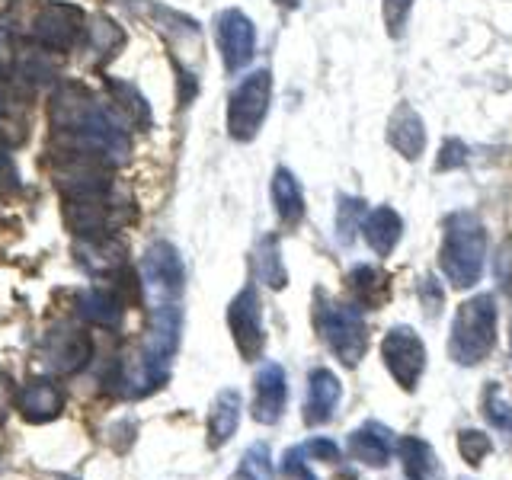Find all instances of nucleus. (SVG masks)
<instances>
[{"instance_id": "9b49d317", "label": "nucleus", "mask_w": 512, "mask_h": 480, "mask_svg": "<svg viewBox=\"0 0 512 480\" xmlns=\"http://www.w3.org/2000/svg\"><path fill=\"white\" fill-rule=\"evenodd\" d=\"M288 400V381H285V368L279 362H266L260 372H256V397H253V420L272 426L282 420Z\"/></svg>"}, {"instance_id": "dca6fc26", "label": "nucleus", "mask_w": 512, "mask_h": 480, "mask_svg": "<svg viewBox=\"0 0 512 480\" xmlns=\"http://www.w3.org/2000/svg\"><path fill=\"white\" fill-rule=\"evenodd\" d=\"M397 455L404 464V474L410 480H445V468L426 439L420 436H400L397 439Z\"/></svg>"}, {"instance_id": "a211bd4d", "label": "nucleus", "mask_w": 512, "mask_h": 480, "mask_svg": "<svg viewBox=\"0 0 512 480\" xmlns=\"http://www.w3.org/2000/svg\"><path fill=\"white\" fill-rule=\"evenodd\" d=\"M362 231H365L368 247L375 250V256H391L400 234H404V221H400V215L394 212V208L381 205L372 215H365Z\"/></svg>"}, {"instance_id": "4be33fe9", "label": "nucleus", "mask_w": 512, "mask_h": 480, "mask_svg": "<svg viewBox=\"0 0 512 480\" xmlns=\"http://www.w3.org/2000/svg\"><path fill=\"white\" fill-rule=\"evenodd\" d=\"M122 314H125V301L116 292H106V288H90L80 298V317L96 327H119Z\"/></svg>"}, {"instance_id": "4c0bfd02", "label": "nucleus", "mask_w": 512, "mask_h": 480, "mask_svg": "<svg viewBox=\"0 0 512 480\" xmlns=\"http://www.w3.org/2000/svg\"><path fill=\"white\" fill-rule=\"evenodd\" d=\"M58 480H74V477H58Z\"/></svg>"}, {"instance_id": "f3484780", "label": "nucleus", "mask_w": 512, "mask_h": 480, "mask_svg": "<svg viewBox=\"0 0 512 480\" xmlns=\"http://www.w3.org/2000/svg\"><path fill=\"white\" fill-rule=\"evenodd\" d=\"M349 292H352V304L359 308H381L384 301L391 298V279L388 272H381L375 266H356L349 272Z\"/></svg>"}, {"instance_id": "ddd939ff", "label": "nucleus", "mask_w": 512, "mask_h": 480, "mask_svg": "<svg viewBox=\"0 0 512 480\" xmlns=\"http://www.w3.org/2000/svg\"><path fill=\"white\" fill-rule=\"evenodd\" d=\"M64 407V397L48 378H29L20 394H16V410L23 413L26 423H48L55 420Z\"/></svg>"}, {"instance_id": "412c9836", "label": "nucleus", "mask_w": 512, "mask_h": 480, "mask_svg": "<svg viewBox=\"0 0 512 480\" xmlns=\"http://www.w3.org/2000/svg\"><path fill=\"white\" fill-rule=\"evenodd\" d=\"M272 202H276V215L285 228H298L304 218V192L292 170L279 167L272 176Z\"/></svg>"}, {"instance_id": "ea45409f", "label": "nucleus", "mask_w": 512, "mask_h": 480, "mask_svg": "<svg viewBox=\"0 0 512 480\" xmlns=\"http://www.w3.org/2000/svg\"><path fill=\"white\" fill-rule=\"evenodd\" d=\"M461 480H468V477H461Z\"/></svg>"}, {"instance_id": "393cba45", "label": "nucleus", "mask_w": 512, "mask_h": 480, "mask_svg": "<svg viewBox=\"0 0 512 480\" xmlns=\"http://www.w3.org/2000/svg\"><path fill=\"white\" fill-rule=\"evenodd\" d=\"M231 480H272V455L266 442H253L240 458Z\"/></svg>"}, {"instance_id": "7ed1b4c3", "label": "nucleus", "mask_w": 512, "mask_h": 480, "mask_svg": "<svg viewBox=\"0 0 512 480\" xmlns=\"http://www.w3.org/2000/svg\"><path fill=\"white\" fill-rule=\"evenodd\" d=\"M314 320L333 356L346 368H356L368 349V327H365L359 304H340V301L324 298L317 304Z\"/></svg>"}, {"instance_id": "2f4dec72", "label": "nucleus", "mask_w": 512, "mask_h": 480, "mask_svg": "<svg viewBox=\"0 0 512 480\" xmlns=\"http://www.w3.org/2000/svg\"><path fill=\"white\" fill-rule=\"evenodd\" d=\"M420 295H423V304L429 308V317H436L439 308H442V292L436 288V279L426 276V279H423V288H420Z\"/></svg>"}, {"instance_id": "f704fd0d", "label": "nucleus", "mask_w": 512, "mask_h": 480, "mask_svg": "<svg viewBox=\"0 0 512 480\" xmlns=\"http://www.w3.org/2000/svg\"><path fill=\"white\" fill-rule=\"evenodd\" d=\"M10 116H13V100L7 87H0V119H10Z\"/></svg>"}, {"instance_id": "b1692460", "label": "nucleus", "mask_w": 512, "mask_h": 480, "mask_svg": "<svg viewBox=\"0 0 512 480\" xmlns=\"http://www.w3.org/2000/svg\"><path fill=\"white\" fill-rule=\"evenodd\" d=\"M256 269H260V279L269 288H276V292L288 285V272H285V263H282L279 240L272 234L260 240V250H256Z\"/></svg>"}, {"instance_id": "a878e982", "label": "nucleus", "mask_w": 512, "mask_h": 480, "mask_svg": "<svg viewBox=\"0 0 512 480\" xmlns=\"http://www.w3.org/2000/svg\"><path fill=\"white\" fill-rule=\"evenodd\" d=\"M362 218H365V202L356 196H340V208H336V237H340V244L349 247L356 240Z\"/></svg>"}, {"instance_id": "39448f33", "label": "nucleus", "mask_w": 512, "mask_h": 480, "mask_svg": "<svg viewBox=\"0 0 512 480\" xmlns=\"http://www.w3.org/2000/svg\"><path fill=\"white\" fill-rule=\"evenodd\" d=\"M84 23H87V16L80 7L52 0V4L36 7L29 36L42 48H48V52H68V48H74L80 39H84V32H87Z\"/></svg>"}, {"instance_id": "6ab92c4d", "label": "nucleus", "mask_w": 512, "mask_h": 480, "mask_svg": "<svg viewBox=\"0 0 512 480\" xmlns=\"http://www.w3.org/2000/svg\"><path fill=\"white\" fill-rule=\"evenodd\" d=\"M106 90L112 96V116H116L122 125H135V128L151 125V106L144 103V96L132 84L106 77Z\"/></svg>"}, {"instance_id": "bb28decb", "label": "nucleus", "mask_w": 512, "mask_h": 480, "mask_svg": "<svg viewBox=\"0 0 512 480\" xmlns=\"http://www.w3.org/2000/svg\"><path fill=\"white\" fill-rule=\"evenodd\" d=\"M484 413H487V420L512 442V404L503 397V391L496 388V384H490L484 394Z\"/></svg>"}, {"instance_id": "c756f323", "label": "nucleus", "mask_w": 512, "mask_h": 480, "mask_svg": "<svg viewBox=\"0 0 512 480\" xmlns=\"http://www.w3.org/2000/svg\"><path fill=\"white\" fill-rule=\"evenodd\" d=\"M464 160H468V148L458 141V138H448L445 144H442V154H439V164H436V170L442 173V170H455V167H461Z\"/></svg>"}, {"instance_id": "7c9ffc66", "label": "nucleus", "mask_w": 512, "mask_h": 480, "mask_svg": "<svg viewBox=\"0 0 512 480\" xmlns=\"http://www.w3.org/2000/svg\"><path fill=\"white\" fill-rule=\"evenodd\" d=\"M304 455H314L320 461H340V448H336L330 439H311V442H304Z\"/></svg>"}, {"instance_id": "f8f14e48", "label": "nucleus", "mask_w": 512, "mask_h": 480, "mask_svg": "<svg viewBox=\"0 0 512 480\" xmlns=\"http://www.w3.org/2000/svg\"><path fill=\"white\" fill-rule=\"evenodd\" d=\"M346 452L352 461L365 464V468H384V464L391 461V452H394V432L384 423L368 420L359 429L349 432Z\"/></svg>"}, {"instance_id": "5701e85b", "label": "nucleus", "mask_w": 512, "mask_h": 480, "mask_svg": "<svg viewBox=\"0 0 512 480\" xmlns=\"http://www.w3.org/2000/svg\"><path fill=\"white\" fill-rule=\"evenodd\" d=\"M87 45L96 58H109L116 55L119 48L125 45V32L119 29V23H112L109 16H93L90 26H87Z\"/></svg>"}, {"instance_id": "c85d7f7f", "label": "nucleus", "mask_w": 512, "mask_h": 480, "mask_svg": "<svg viewBox=\"0 0 512 480\" xmlns=\"http://www.w3.org/2000/svg\"><path fill=\"white\" fill-rule=\"evenodd\" d=\"M410 10H413V0H384V26H388V36L400 39L407 29L410 20Z\"/></svg>"}, {"instance_id": "f03ea898", "label": "nucleus", "mask_w": 512, "mask_h": 480, "mask_svg": "<svg viewBox=\"0 0 512 480\" xmlns=\"http://www.w3.org/2000/svg\"><path fill=\"white\" fill-rule=\"evenodd\" d=\"M496 343V301L493 295H474L461 304L448 336V356L458 365H477L490 356Z\"/></svg>"}, {"instance_id": "e433bc0d", "label": "nucleus", "mask_w": 512, "mask_h": 480, "mask_svg": "<svg viewBox=\"0 0 512 480\" xmlns=\"http://www.w3.org/2000/svg\"><path fill=\"white\" fill-rule=\"evenodd\" d=\"M0 164H7V157H4V148H0Z\"/></svg>"}, {"instance_id": "72a5a7b5", "label": "nucleus", "mask_w": 512, "mask_h": 480, "mask_svg": "<svg viewBox=\"0 0 512 480\" xmlns=\"http://www.w3.org/2000/svg\"><path fill=\"white\" fill-rule=\"evenodd\" d=\"M13 71V39L10 29H0V77H7Z\"/></svg>"}, {"instance_id": "4468645a", "label": "nucleus", "mask_w": 512, "mask_h": 480, "mask_svg": "<svg viewBox=\"0 0 512 480\" xmlns=\"http://www.w3.org/2000/svg\"><path fill=\"white\" fill-rule=\"evenodd\" d=\"M340 378L330 368H314L308 378V404H304V423L308 426H324L333 420V410L340 404Z\"/></svg>"}, {"instance_id": "f257e3e1", "label": "nucleus", "mask_w": 512, "mask_h": 480, "mask_svg": "<svg viewBox=\"0 0 512 480\" xmlns=\"http://www.w3.org/2000/svg\"><path fill=\"white\" fill-rule=\"evenodd\" d=\"M484 253H487V231L477 215L455 212L445 221V237L439 250V266L452 288H471L477 285L484 272Z\"/></svg>"}, {"instance_id": "9d476101", "label": "nucleus", "mask_w": 512, "mask_h": 480, "mask_svg": "<svg viewBox=\"0 0 512 480\" xmlns=\"http://www.w3.org/2000/svg\"><path fill=\"white\" fill-rule=\"evenodd\" d=\"M39 356H42L48 372L74 375L90 359V336L84 330H77V327H58V330H52L45 336Z\"/></svg>"}, {"instance_id": "58836bf2", "label": "nucleus", "mask_w": 512, "mask_h": 480, "mask_svg": "<svg viewBox=\"0 0 512 480\" xmlns=\"http://www.w3.org/2000/svg\"><path fill=\"white\" fill-rule=\"evenodd\" d=\"M509 346H512V333H509Z\"/></svg>"}, {"instance_id": "c9c22d12", "label": "nucleus", "mask_w": 512, "mask_h": 480, "mask_svg": "<svg viewBox=\"0 0 512 480\" xmlns=\"http://www.w3.org/2000/svg\"><path fill=\"white\" fill-rule=\"evenodd\" d=\"M276 4H279V7H285V10H295V7L301 4V0H276Z\"/></svg>"}, {"instance_id": "2eb2a0df", "label": "nucleus", "mask_w": 512, "mask_h": 480, "mask_svg": "<svg viewBox=\"0 0 512 480\" xmlns=\"http://www.w3.org/2000/svg\"><path fill=\"white\" fill-rule=\"evenodd\" d=\"M388 144L394 151H400L407 160H416L426 148V125L420 119L410 103H400L391 112V122H388Z\"/></svg>"}, {"instance_id": "cd10ccee", "label": "nucleus", "mask_w": 512, "mask_h": 480, "mask_svg": "<svg viewBox=\"0 0 512 480\" xmlns=\"http://www.w3.org/2000/svg\"><path fill=\"white\" fill-rule=\"evenodd\" d=\"M458 452L468 464H480L493 452V442H490L487 432H480V429H461L458 432Z\"/></svg>"}, {"instance_id": "aec40b11", "label": "nucleus", "mask_w": 512, "mask_h": 480, "mask_svg": "<svg viewBox=\"0 0 512 480\" xmlns=\"http://www.w3.org/2000/svg\"><path fill=\"white\" fill-rule=\"evenodd\" d=\"M237 426H240V394L234 388H224L215 397L212 413H208V445L212 448L228 445Z\"/></svg>"}, {"instance_id": "473e14b6", "label": "nucleus", "mask_w": 512, "mask_h": 480, "mask_svg": "<svg viewBox=\"0 0 512 480\" xmlns=\"http://www.w3.org/2000/svg\"><path fill=\"white\" fill-rule=\"evenodd\" d=\"M13 400H16V394H13V381H10V375L0 372V426L7 423V413H10V407H13Z\"/></svg>"}, {"instance_id": "6e6552de", "label": "nucleus", "mask_w": 512, "mask_h": 480, "mask_svg": "<svg viewBox=\"0 0 512 480\" xmlns=\"http://www.w3.org/2000/svg\"><path fill=\"white\" fill-rule=\"evenodd\" d=\"M141 276H144V288L157 292L160 301H180L186 272H183L180 253H176V247L167 244V240H157V244L148 247L141 263Z\"/></svg>"}, {"instance_id": "0eeeda50", "label": "nucleus", "mask_w": 512, "mask_h": 480, "mask_svg": "<svg viewBox=\"0 0 512 480\" xmlns=\"http://www.w3.org/2000/svg\"><path fill=\"white\" fill-rule=\"evenodd\" d=\"M228 327H231V336H234V343H237V352L247 362H256V359L263 356V346H266L263 308H260V295H256L253 285L240 288L237 298L231 301V308H228Z\"/></svg>"}, {"instance_id": "1a4fd4ad", "label": "nucleus", "mask_w": 512, "mask_h": 480, "mask_svg": "<svg viewBox=\"0 0 512 480\" xmlns=\"http://www.w3.org/2000/svg\"><path fill=\"white\" fill-rule=\"evenodd\" d=\"M215 36H218V48L224 58V68L231 74H237L240 68H247L253 52H256V26L247 13L240 10H224L215 20Z\"/></svg>"}, {"instance_id": "423d86ee", "label": "nucleus", "mask_w": 512, "mask_h": 480, "mask_svg": "<svg viewBox=\"0 0 512 480\" xmlns=\"http://www.w3.org/2000/svg\"><path fill=\"white\" fill-rule=\"evenodd\" d=\"M381 359L404 391L413 394L420 388V378L426 372V346L413 327H394L388 336H384Z\"/></svg>"}, {"instance_id": "20e7f679", "label": "nucleus", "mask_w": 512, "mask_h": 480, "mask_svg": "<svg viewBox=\"0 0 512 480\" xmlns=\"http://www.w3.org/2000/svg\"><path fill=\"white\" fill-rule=\"evenodd\" d=\"M272 100V74L269 71H253L237 84L231 93V106H228V132L234 141H253L256 132L269 112Z\"/></svg>"}]
</instances>
